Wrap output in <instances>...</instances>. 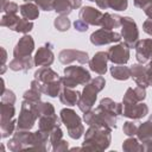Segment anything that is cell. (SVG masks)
Returning <instances> with one entry per match:
<instances>
[{
	"label": "cell",
	"mask_w": 152,
	"mask_h": 152,
	"mask_svg": "<svg viewBox=\"0 0 152 152\" xmlns=\"http://www.w3.org/2000/svg\"><path fill=\"white\" fill-rule=\"evenodd\" d=\"M104 86V80L99 76L95 80L91 81L90 84L86 86L84 90H83V95H81L80 101H78V107L82 112L87 113L89 112V109L93 107L95 100H96V94L103 88Z\"/></svg>",
	"instance_id": "cell-1"
},
{
	"label": "cell",
	"mask_w": 152,
	"mask_h": 152,
	"mask_svg": "<svg viewBox=\"0 0 152 152\" xmlns=\"http://www.w3.org/2000/svg\"><path fill=\"white\" fill-rule=\"evenodd\" d=\"M64 74H65V77L62 78L61 81L68 88H74L78 83H84L86 84L90 80L89 72L86 69L81 68V66H69V68H65L64 69Z\"/></svg>",
	"instance_id": "cell-2"
},
{
	"label": "cell",
	"mask_w": 152,
	"mask_h": 152,
	"mask_svg": "<svg viewBox=\"0 0 152 152\" xmlns=\"http://www.w3.org/2000/svg\"><path fill=\"white\" fill-rule=\"evenodd\" d=\"M61 118H62L64 125L68 127L69 135L71 138H76V139L80 138L83 132V127L81 125L80 118L75 114V112L71 109H62Z\"/></svg>",
	"instance_id": "cell-3"
},
{
	"label": "cell",
	"mask_w": 152,
	"mask_h": 152,
	"mask_svg": "<svg viewBox=\"0 0 152 152\" xmlns=\"http://www.w3.org/2000/svg\"><path fill=\"white\" fill-rule=\"evenodd\" d=\"M121 24H122V37L125 38V42L128 46L133 48L135 45V42L138 39V30H137V25L135 23L126 17V18H121Z\"/></svg>",
	"instance_id": "cell-4"
},
{
	"label": "cell",
	"mask_w": 152,
	"mask_h": 152,
	"mask_svg": "<svg viewBox=\"0 0 152 152\" xmlns=\"http://www.w3.org/2000/svg\"><path fill=\"white\" fill-rule=\"evenodd\" d=\"M120 34L116 32H112L110 30H97L96 32H94L90 36V42L95 45H102V44H108V43H113V42H119Z\"/></svg>",
	"instance_id": "cell-5"
},
{
	"label": "cell",
	"mask_w": 152,
	"mask_h": 152,
	"mask_svg": "<svg viewBox=\"0 0 152 152\" xmlns=\"http://www.w3.org/2000/svg\"><path fill=\"white\" fill-rule=\"evenodd\" d=\"M108 59L116 64H124L128 61L129 57V50L127 48V44H120L116 46H113L107 52Z\"/></svg>",
	"instance_id": "cell-6"
},
{
	"label": "cell",
	"mask_w": 152,
	"mask_h": 152,
	"mask_svg": "<svg viewBox=\"0 0 152 152\" xmlns=\"http://www.w3.org/2000/svg\"><path fill=\"white\" fill-rule=\"evenodd\" d=\"M32 50H33V40L30 36H25L17 44L13 51V55L15 58H27L30 57V53L32 52Z\"/></svg>",
	"instance_id": "cell-7"
},
{
	"label": "cell",
	"mask_w": 152,
	"mask_h": 152,
	"mask_svg": "<svg viewBox=\"0 0 152 152\" xmlns=\"http://www.w3.org/2000/svg\"><path fill=\"white\" fill-rule=\"evenodd\" d=\"M137 59L140 63L147 62L150 58H152V39H145L140 40L137 45Z\"/></svg>",
	"instance_id": "cell-8"
},
{
	"label": "cell",
	"mask_w": 152,
	"mask_h": 152,
	"mask_svg": "<svg viewBox=\"0 0 152 152\" xmlns=\"http://www.w3.org/2000/svg\"><path fill=\"white\" fill-rule=\"evenodd\" d=\"M102 17L103 14H101V12H99L93 7H83L80 12L81 20H83L84 23L87 21L88 24H91V25H101Z\"/></svg>",
	"instance_id": "cell-9"
},
{
	"label": "cell",
	"mask_w": 152,
	"mask_h": 152,
	"mask_svg": "<svg viewBox=\"0 0 152 152\" xmlns=\"http://www.w3.org/2000/svg\"><path fill=\"white\" fill-rule=\"evenodd\" d=\"M107 53L104 52H97L93 59L89 62V65H90V69L95 72H97L99 75H103L107 70Z\"/></svg>",
	"instance_id": "cell-10"
},
{
	"label": "cell",
	"mask_w": 152,
	"mask_h": 152,
	"mask_svg": "<svg viewBox=\"0 0 152 152\" xmlns=\"http://www.w3.org/2000/svg\"><path fill=\"white\" fill-rule=\"evenodd\" d=\"M148 112V108L145 103H134V104H126L124 109V115L132 118V119H139L141 116H145Z\"/></svg>",
	"instance_id": "cell-11"
},
{
	"label": "cell",
	"mask_w": 152,
	"mask_h": 152,
	"mask_svg": "<svg viewBox=\"0 0 152 152\" xmlns=\"http://www.w3.org/2000/svg\"><path fill=\"white\" fill-rule=\"evenodd\" d=\"M74 59H77L81 63H84L88 61V55L82 51H76V50H63L59 53V61L62 63H69Z\"/></svg>",
	"instance_id": "cell-12"
},
{
	"label": "cell",
	"mask_w": 152,
	"mask_h": 152,
	"mask_svg": "<svg viewBox=\"0 0 152 152\" xmlns=\"http://www.w3.org/2000/svg\"><path fill=\"white\" fill-rule=\"evenodd\" d=\"M53 62V53L51 49L48 46H42L34 57V64L36 65H50Z\"/></svg>",
	"instance_id": "cell-13"
},
{
	"label": "cell",
	"mask_w": 152,
	"mask_h": 152,
	"mask_svg": "<svg viewBox=\"0 0 152 152\" xmlns=\"http://www.w3.org/2000/svg\"><path fill=\"white\" fill-rule=\"evenodd\" d=\"M145 90L142 89V87H137V88H129L124 97V103L125 106L126 104H134L137 103L138 101L140 100H144L145 99Z\"/></svg>",
	"instance_id": "cell-14"
},
{
	"label": "cell",
	"mask_w": 152,
	"mask_h": 152,
	"mask_svg": "<svg viewBox=\"0 0 152 152\" xmlns=\"http://www.w3.org/2000/svg\"><path fill=\"white\" fill-rule=\"evenodd\" d=\"M131 74L140 87H147L151 84L146 74V68H142L141 65H133V68L131 69Z\"/></svg>",
	"instance_id": "cell-15"
},
{
	"label": "cell",
	"mask_w": 152,
	"mask_h": 152,
	"mask_svg": "<svg viewBox=\"0 0 152 152\" xmlns=\"http://www.w3.org/2000/svg\"><path fill=\"white\" fill-rule=\"evenodd\" d=\"M121 24V17L118 15H112L109 13L103 14L102 20H101V25L103 26V28L106 30H112L116 26H119Z\"/></svg>",
	"instance_id": "cell-16"
},
{
	"label": "cell",
	"mask_w": 152,
	"mask_h": 152,
	"mask_svg": "<svg viewBox=\"0 0 152 152\" xmlns=\"http://www.w3.org/2000/svg\"><path fill=\"white\" fill-rule=\"evenodd\" d=\"M20 12L23 14V17L27 20H33L38 17L39 12H38V7L32 5V4H25L23 6H20Z\"/></svg>",
	"instance_id": "cell-17"
},
{
	"label": "cell",
	"mask_w": 152,
	"mask_h": 152,
	"mask_svg": "<svg viewBox=\"0 0 152 152\" xmlns=\"http://www.w3.org/2000/svg\"><path fill=\"white\" fill-rule=\"evenodd\" d=\"M32 62L30 59V57L27 58H14L11 63H10V68L13 70H27L32 68Z\"/></svg>",
	"instance_id": "cell-18"
},
{
	"label": "cell",
	"mask_w": 152,
	"mask_h": 152,
	"mask_svg": "<svg viewBox=\"0 0 152 152\" xmlns=\"http://www.w3.org/2000/svg\"><path fill=\"white\" fill-rule=\"evenodd\" d=\"M78 93L76 91H72L70 89H64L61 94V101L64 103V104H68V106H74L76 104L77 100H78Z\"/></svg>",
	"instance_id": "cell-19"
},
{
	"label": "cell",
	"mask_w": 152,
	"mask_h": 152,
	"mask_svg": "<svg viewBox=\"0 0 152 152\" xmlns=\"http://www.w3.org/2000/svg\"><path fill=\"white\" fill-rule=\"evenodd\" d=\"M110 72H112V76L116 80H127L131 76V70L128 68L121 66V65L112 66Z\"/></svg>",
	"instance_id": "cell-20"
},
{
	"label": "cell",
	"mask_w": 152,
	"mask_h": 152,
	"mask_svg": "<svg viewBox=\"0 0 152 152\" xmlns=\"http://www.w3.org/2000/svg\"><path fill=\"white\" fill-rule=\"evenodd\" d=\"M53 8L59 12L61 14H68L70 11H71V5H70V1H66V0H57L56 2H53Z\"/></svg>",
	"instance_id": "cell-21"
},
{
	"label": "cell",
	"mask_w": 152,
	"mask_h": 152,
	"mask_svg": "<svg viewBox=\"0 0 152 152\" xmlns=\"http://www.w3.org/2000/svg\"><path fill=\"white\" fill-rule=\"evenodd\" d=\"M55 26H56V28H58L59 31H65V30L69 28L70 21H69V19H68L66 17H59V18H57V19L55 20Z\"/></svg>",
	"instance_id": "cell-22"
},
{
	"label": "cell",
	"mask_w": 152,
	"mask_h": 152,
	"mask_svg": "<svg viewBox=\"0 0 152 152\" xmlns=\"http://www.w3.org/2000/svg\"><path fill=\"white\" fill-rule=\"evenodd\" d=\"M33 24L31 21H28L27 19H20L17 27L14 28V31H18V32H27L32 28Z\"/></svg>",
	"instance_id": "cell-23"
},
{
	"label": "cell",
	"mask_w": 152,
	"mask_h": 152,
	"mask_svg": "<svg viewBox=\"0 0 152 152\" xmlns=\"http://www.w3.org/2000/svg\"><path fill=\"white\" fill-rule=\"evenodd\" d=\"M108 7L116 11H124L127 7V0H108Z\"/></svg>",
	"instance_id": "cell-24"
},
{
	"label": "cell",
	"mask_w": 152,
	"mask_h": 152,
	"mask_svg": "<svg viewBox=\"0 0 152 152\" xmlns=\"http://www.w3.org/2000/svg\"><path fill=\"white\" fill-rule=\"evenodd\" d=\"M137 131V126L133 124V122H126L125 126H124V132L127 134V135H132L134 134Z\"/></svg>",
	"instance_id": "cell-25"
},
{
	"label": "cell",
	"mask_w": 152,
	"mask_h": 152,
	"mask_svg": "<svg viewBox=\"0 0 152 152\" xmlns=\"http://www.w3.org/2000/svg\"><path fill=\"white\" fill-rule=\"evenodd\" d=\"M2 11L7 13H15L18 11V6L13 2H7V6L2 5Z\"/></svg>",
	"instance_id": "cell-26"
},
{
	"label": "cell",
	"mask_w": 152,
	"mask_h": 152,
	"mask_svg": "<svg viewBox=\"0 0 152 152\" xmlns=\"http://www.w3.org/2000/svg\"><path fill=\"white\" fill-rule=\"evenodd\" d=\"M75 28L77 30V31H80V32H83V31H87V28H88V25H87V23H84L83 20H77V21H75Z\"/></svg>",
	"instance_id": "cell-27"
},
{
	"label": "cell",
	"mask_w": 152,
	"mask_h": 152,
	"mask_svg": "<svg viewBox=\"0 0 152 152\" xmlns=\"http://www.w3.org/2000/svg\"><path fill=\"white\" fill-rule=\"evenodd\" d=\"M148 4H152V0H134V5L140 8H145Z\"/></svg>",
	"instance_id": "cell-28"
},
{
	"label": "cell",
	"mask_w": 152,
	"mask_h": 152,
	"mask_svg": "<svg viewBox=\"0 0 152 152\" xmlns=\"http://www.w3.org/2000/svg\"><path fill=\"white\" fill-rule=\"evenodd\" d=\"M144 31L152 36V20H146L144 23Z\"/></svg>",
	"instance_id": "cell-29"
},
{
	"label": "cell",
	"mask_w": 152,
	"mask_h": 152,
	"mask_svg": "<svg viewBox=\"0 0 152 152\" xmlns=\"http://www.w3.org/2000/svg\"><path fill=\"white\" fill-rule=\"evenodd\" d=\"M146 74H147V77H148L150 82L152 83V62H151L150 65L146 68Z\"/></svg>",
	"instance_id": "cell-30"
},
{
	"label": "cell",
	"mask_w": 152,
	"mask_h": 152,
	"mask_svg": "<svg viewBox=\"0 0 152 152\" xmlns=\"http://www.w3.org/2000/svg\"><path fill=\"white\" fill-rule=\"evenodd\" d=\"M69 1H70V5L72 8H75V7L77 8L81 6V0H69Z\"/></svg>",
	"instance_id": "cell-31"
},
{
	"label": "cell",
	"mask_w": 152,
	"mask_h": 152,
	"mask_svg": "<svg viewBox=\"0 0 152 152\" xmlns=\"http://www.w3.org/2000/svg\"><path fill=\"white\" fill-rule=\"evenodd\" d=\"M145 13H146V14H147V15H148L151 19H152V4H151V5H150V6H148V7L145 10Z\"/></svg>",
	"instance_id": "cell-32"
},
{
	"label": "cell",
	"mask_w": 152,
	"mask_h": 152,
	"mask_svg": "<svg viewBox=\"0 0 152 152\" xmlns=\"http://www.w3.org/2000/svg\"><path fill=\"white\" fill-rule=\"evenodd\" d=\"M90 1H95V0H90Z\"/></svg>",
	"instance_id": "cell-33"
}]
</instances>
